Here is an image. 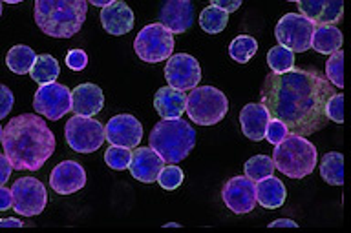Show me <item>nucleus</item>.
<instances>
[{
    "instance_id": "nucleus-37",
    "label": "nucleus",
    "mask_w": 351,
    "mask_h": 233,
    "mask_svg": "<svg viewBox=\"0 0 351 233\" xmlns=\"http://www.w3.org/2000/svg\"><path fill=\"white\" fill-rule=\"evenodd\" d=\"M66 66L73 71L86 70V66H88L86 51H82V49H71V51H68V55H66Z\"/></svg>"
},
{
    "instance_id": "nucleus-16",
    "label": "nucleus",
    "mask_w": 351,
    "mask_h": 233,
    "mask_svg": "<svg viewBox=\"0 0 351 233\" xmlns=\"http://www.w3.org/2000/svg\"><path fill=\"white\" fill-rule=\"evenodd\" d=\"M159 24L170 33H185L194 24V5L191 0H165L159 11Z\"/></svg>"
},
{
    "instance_id": "nucleus-8",
    "label": "nucleus",
    "mask_w": 351,
    "mask_h": 233,
    "mask_svg": "<svg viewBox=\"0 0 351 233\" xmlns=\"http://www.w3.org/2000/svg\"><path fill=\"white\" fill-rule=\"evenodd\" d=\"M11 208L22 217H37L48 204V191L35 177H22L11 186Z\"/></svg>"
},
{
    "instance_id": "nucleus-34",
    "label": "nucleus",
    "mask_w": 351,
    "mask_h": 233,
    "mask_svg": "<svg viewBox=\"0 0 351 233\" xmlns=\"http://www.w3.org/2000/svg\"><path fill=\"white\" fill-rule=\"evenodd\" d=\"M183 169L178 168L176 164H170V166H163L161 168V172H159L158 175V182L159 186L163 188V190H176V188H180L181 182H183Z\"/></svg>"
},
{
    "instance_id": "nucleus-31",
    "label": "nucleus",
    "mask_w": 351,
    "mask_h": 233,
    "mask_svg": "<svg viewBox=\"0 0 351 233\" xmlns=\"http://www.w3.org/2000/svg\"><path fill=\"white\" fill-rule=\"evenodd\" d=\"M243 169H245L247 177L256 182V180H262L269 177V175H273L276 168H274V163L271 157H267V155H256V157L247 161Z\"/></svg>"
},
{
    "instance_id": "nucleus-39",
    "label": "nucleus",
    "mask_w": 351,
    "mask_h": 233,
    "mask_svg": "<svg viewBox=\"0 0 351 233\" xmlns=\"http://www.w3.org/2000/svg\"><path fill=\"white\" fill-rule=\"evenodd\" d=\"M11 172H13V166H11L10 159L0 153V186H4L10 180Z\"/></svg>"
},
{
    "instance_id": "nucleus-19",
    "label": "nucleus",
    "mask_w": 351,
    "mask_h": 233,
    "mask_svg": "<svg viewBox=\"0 0 351 233\" xmlns=\"http://www.w3.org/2000/svg\"><path fill=\"white\" fill-rule=\"evenodd\" d=\"M104 95L97 84L84 82L71 92V111L82 117H95L103 109Z\"/></svg>"
},
{
    "instance_id": "nucleus-23",
    "label": "nucleus",
    "mask_w": 351,
    "mask_h": 233,
    "mask_svg": "<svg viewBox=\"0 0 351 233\" xmlns=\"http://www.w3.org/2000/svg\"><path fill=\"white\" fill-rule=\"evenodd\" d=\"M287 197V190H285L284 182L269 175L265 179L256 180V204L267 208V210H278L285 202Z\"/></svg>"
},
{
    "instance_id": "nucleus-41",
    "label": "nucleus",
    "mask_w": 351,
    "mask_h": 233,
    "mask_svg": "<svg viewBox=\"0 0 351 233\" xmlns=\"http://www.w3.org/2000/svg\"><path fill=\"white\" fill-rule=\"evenodd\" d=\"M11 208V190L0 186V212H5Z\"/></svg>"
},
{
    "instance_id": "nucleus-18",
    "label": "nucleus",
    "mask_w": 351,
    "mask_h": 233,
    "mask_svg": "<svg viewBox=\"0 0 351 233\" xmlns=\"http://www.w3.org/2000/svg\"><path fill=\"white\" fill-rule=\"evenodd\" d=\"M163 166L165 161L159 157L158 153L154 152L152 148H136L132 152L128 169H130L132 177L136 180L152 184L158 179L159 172H161Z\"/></svg>"
},
{
    "instance_id": "nucleus-28",
    "label": "nucleus",
    "mask_w": 351,
    "mask_h": 233,
    "mask_svg": "<svg viewBox=\"0 0 351 233\" xmlns=\"http://www.w3.org/2000/svg\"><path fill=\"white\" fill-rule=\"evenodd\" d=\"M229 24V13L223 10H219L216 5H208L202 11L199 15V26L205 33L208 35H216V33H221Z\"/></svg>"
},
{
    "instance_id": "nucleus-47",
    "label": "nucleus",
    "mask_w": 351,
    "mask_h": 233,
    "mask_svg": "<svg viewBox=\"0 0 351 233\" xmlns=\"http://www.w3.org/2000/svg\"><path fill=\"white\" fill-rule=\"evenodd\" d=\"M0 144H2V126H0Z\"/></svg>"
},
{
    "instance_id": "nucleus-27",
    "label": "nucleus",
    "mask_w": 351,
    "mask_h": 233,
    "mask_svg": "<svg viewBox=\"0 0 351 233\" xmlns=\"http://www.w3.org/2000/svg\"><path fill=\"white\" fill-rule=\"evenodd\" d=\"M320 175L329 186L344 184V157L339 152H329L322 157Z\"/></svg>"
},
{
    "instance_id": "nucleus-5",
    "label": "nucleus",
    "mask_w": 351,
    "mask_h": 233,
    "mask_svg": "<svg viewBox=\"0 0 351 233\" xmlns=\"http://www.w3.org/2000/svg\"><path fill=\"white\" fill-rule=\"evenodd\" d=\"M317 161V148L306 137L287 133L284 141L274 146V168H278L280 174L287 175L289 179H304L311 175Z\"/></svg>"
},
{
    "instance_id": "nucleus-7",
    "label": "nucleus",
    "mask_w": 351,
    "mask_h": 233,
    "mask_svg": "<svg viewBox=\"0 0 351 233\" xmlns=\"http://www.w3.org/2000/svg\"><path fill=\"white\" fill-rule=\"evenodd\" d=\"M174 33H170L159 22L148 24L137 33L134 40V51L143 62L158 64L174 53Z\"/></svg>"
},
{
    "instance_id": "nucleus-15",
    "label": "nucleus",
    "mask_w": 351,
    "mask_h": 233,
    "mask_svg": "<svg viewBox=\"0 0 351 233\" xmlns=\"http://www.w3.org/2000/svg\"><path fill=\"white\" fill-rule=\"evenodd\" d=\"M49 186L59 195H71L86 186V172L77 161H62L49 175Z\"/></svg>"
},
{
    "instance_id": "nucleus-12",
    "label": "nucleus",
    "mask_w": 351,
    "mask_h": 233,
    "mask_svg": "<svg viewBox=\"0 0 351 233\" xmlns=\"http://www.w3.org/2000/svg\"><path fill=\"white\" fill-rule=\"evenodd\" d=\"M165 79L170 87L180 92H191L202 81V68L192 55L176 53L170 55L165 66Z\"/></svg>"
},
{
    "instance_id": "nucleus-26",
    "label": "nucleus",
    "mask_w": 351,
    "mask_h": 233,
    "mask_svg": "<svg viewBox=\"0 0 351 233\" xmlns=\"http://www.w3.org/2000/svg\"><path fill=\"white\" fill-rule=\"evenodd\" d=\"M35 57L37 55H35V51L29 46L16 44L5 55V64H8L10 71H13L15 75H26L32 70Z\"/></svg>"
},
{
    "instance_id": "nucleus-25",
    "label": "nucleus",
    "mask_w": 351,
    "mask_h": 233,
    "mask_svg": "<svg viewBox=\"0 0 351 233\" xmlns=\"http://www.w3.org/2000/svg\"><path fill=\"white\" fill-rule=\"evenodd\" d=\"M29 75L37 84H48V82H55L57 77L60 75V66L57 62L53 55L43 53L35 57Z\"/></svg>"
},
{
    "instance_id": "nucleus-36",
    "label": "nucleus",
    "mask_w": 351,
    "mask_h": 233,
    "mask_svg": "<svg viewBox=\"0 0 351 233\" xmlns=\"http://www.w3.org/2000/svg\"><path fill=\"white\" fill-rule=\"evenodd\" d=\"M287 133H289V130L285 128L284 122L271 117V119H269V122H267V128H265V135H263V137H265V139H267V141L271 142L273 146H276L278 142L284 141L285 137H287Z\"/></svg>"
},
{
    "instance_id": "nucleus-4",
    "label": "nucleus",
    "mask_w": 351,
    "mask_h": 233,
    "mask_svg": "<svg viewBox=\"0 0 351 233\" xmlns=\"http://www.w3.org/2000/svg\"><path fill=\"white\" fill-rule=\"evenodd\" d=\"M150 148L165 163L178 164L191 155L196 144V131L185 119H163L154 126L148 137Z\"/></svg>"
},
{
    "instance_id": "nucleus-49",
    "label": "nucleus",
    "mask_w": 351,
    "mask_h": 233,
    "mask_svg": "<svg viewBox=\"0 0 351 233\" xmlns=\"http://www.w3.org/2000/svg\"><path fill=\"white\" fill-rule=\"evenodd\" d=\"M287 2H298V0H287Z\"/></svg>"
},
{
    "instance_id": "nucleus-22",
    "label": "nucleus",
    "mask_w": 351,
    "mask_h": 233,
    "mask_svg": "<svg viewBox=\"0 0 351 233\" xmlns=\"http://www.w3.org/2000/svg\"><path fill=\"white\" fill-rule=\"evenodd\" d=\"M154 108L163 119H180L185 113L186 95L185 92L174 87H161L154 97Z\"/></svg>"
},
{
    "instance_id": "nucleus-6",
    "label": "nucleus",
    "mask_w": 351,
    "mask_h": 233,
    "mask_svg": "<svg viewBox=\"0 0 351 233\" xmlns=\"http://www.w3.org/2000/svg\"><path fill=\"white\" fill-rule=\"evenodd\" d=\"M185 111L194 124L214 126L229 111V100L218 87L196 86L191 90V95H186Z\"/></svg>"
},
{
    "instance_id": "nucleus-9",
    "label": "nucleus",
    "mask_w": 351,
    "mask_h": 233,
    "mask_svg": "<svg viewBox=\"0 0 351 233\" xmlns=\"http://www.w3.org/2000/svg\"><path fill=\"white\" fill-rule=\"evenodd\" d=\"M64 137L68 146L77 153H93L103 146L104 128L92 117L75 115L64 126Z\"/></svg>"
},
{
    "instance_id": "nucleus-1",
    "label": "nucleus",
    "mask_w": 351,
    "mask_h": 233,
    "mask_svg": "<svg viewBox=\"0 0 351 233\" xmlns=\"http://www.w3.org/2000/svg\"><path fill=\"white\" fill-rule=\"evenodd\" d=\"M335 93L337 87L318 71L293 68L265 77L262 104L273 119L284 122L289 133L309 137L329 122L326 104Z\"/></svg>"
},
{
    "instance_id": "nucleus-32",
    "label": "nucleus",
    "mask_w": 351,
    "mask_h": 233,
    "mask_svg": "<svg viewBox=\"0 0 351 233\" xmlns=\"http://www.w3.org/2000/svg\"><path fill=\"white\" fill-rule=\"evenodd\" d=\"M326 79L335 87H344V53L342 49H337L326 62Z\"/></svg>"
},
{
    "instance_id": "nucleus-40",
    "label": "nucleus",
    "mask_w": 351,
    "mask_h": 233,
    "mask_svg": "<svg viewBox=\"0 0 351 233\" xmlns=\"http://www.w3.org/2000/svg\"><path fill=\"white\" fill-rule=\"evenodd\" d=\"M243 0H213V5L219 8V10L227 11V13H234L241 5Z\"/></svg>"
},
{
    "instance_id": "nucleus-35",
    "label": "nucleus",
    "mask_w": 351,
    "mask_h": 233,
    "mask_svg": "<svg viewBox=\"0 0 351 233\" xmlns=\"http://www.w3.org/2000/svg\"><path fill=\"white\" fill-rule=\"evenodd\" d=\"M326 115L329 120H335L337 124L344 122V95L342 93H335L333 97L329 98L326 104Z\"/></svg>"
},
{
    "instance_id": "nucleus-17",
    "label": "nucleus",
    "mask_w": 351,
    "mask_h": 233,
    "mask_svg": "<svg viewBox=\"0 0 351 233\" xmlns=\"http://www.w3.org/2000/svg\"><path fill=\"white\" fill-rule=\"evenodd\" d=\"M300 15L307 16L315 24L337 26L344 15V0H298Z\"/></svg>"
},
{
    "instance_id": "nucleus-10",
    "label": "nucleus",
    "mask_w": 351,
    "mask_h": 233,
    "mask_svg": "<svg viewBox=\"0 0 351 233\" xmlns=\"http://www.w3.org/2000/svg\"><path fill=\"white\" fill-rule=\"evenodd\" d=\"M315 22L300 13H287L278 20L274 27V35L280 46L291 49L293 53H304L311 48Z\"/></svg>"
},
{
    "instance_id": "nucleus-20",
    "label": "nucleus",
    "mask_w": 351,
    "mask_h": 233,
    "mask_svg": "<svg viewBox=\"0 0 351 233\" xmlns=\"http://www.w3.org/2000/svg\"><path fill=\"white\" fill-rule=\"evenodd\" d=\"M101 22L104 31L115 37L126 35L134 27V11L130 5L121 0H114L112 4L101 8Z\"/></svg>"
},
{
    "instance_id": "nucleus-11",
    "label": "nucleus",
    "mask_w": 351,
    "mask_h": 233,
    "mask_svg": "<svg viewBox=\"0 0 351 233\" xmlns=\"http://www.w3.org/2000/svg\"><path fill=\"white\" fill-rule=\"evenodd\" d=\"M33 109L48 120H59L71 111V92L70 87L59 82L40 84L35 97H33Z\"/></svg>"
},
{
    "instance_id": "nucleus-43",
    "label": "nucleus",
    "mask_w": 351,
    "mask_h": 233,
    "mask_svg": "<svg viewBox=\"0 0 351 233\" xmlns=\"http://www.w3.org/2000/svg\"><path fill=\"white\" fill-rule=\"evenodd\" d=\"M24 223L21 219L15 217H8V219H0V228H22Z\"/></svg>"
},
{
    "instance_id": "nucleus-24",
    "label": "nucleus",
    "mask_w": 351,
    "mask_h": 233,
    "mask_svg": "<svg viewBox=\"0 0 351 233\" xmlns=\"http://www.w3.org/2000/svg\"><path fill=\"white\" fill-rule=\"evenodd\" d=\"M342 31L333 24H317L313 29L311 37V48L317 53L322 55H331L337 49L342 48Z\"/></svg>"
},
{
    "instance_id": "nucleus-29",
    "label": "nucleus",
    "mask_w": 351,
    "mask_h": 233,
    "mask_svg": "<svg viewBox=\"0 0 351 233\" xmlns=\"http://www.w3.org/2000/svg\"><path fill=\"white\" fill-rule=\"evenodd\" d=\"M256 51H258L256 38L249 37V35H238V37H236L229 46L230 59H234V62H240V64L249 62V60L256 55Z\"/></svg>"
},
{
    "instance_id": "nucleus-48",
    "label": "nucleus",
    "mask_w": 351,
    "mask_h": 233,
    "mask_svg": "<svg viewBox=\"0 0 351 233\" xmlns=\"http://www.w3.org/2000/svg\"><path fill=\"white\" fill-rule=\"evenodd\" d=\"M0 16H2V2H0Z\"/></svg>"
},
{
    "instance_id": "nucleus-46",
    "label": "nucleus",
    "mask_w": 351,
    "mask_h": 233,
    "mask_svg": "<svg viewBox=\"0 0 351 233\" xmlns=\"http://www.w3.org/2000/svg\"><path fill=\"white\" fill-rule=\"evenodd\" d=\"M174 226H176V228H180V224H176V223H169V224H167V228H174Z\"/></svg>"
},
{
    "instance_id": "nucleus-38",
    "label": "nucleus",
    "mask_w": 351,
    "mask_h": 233,
    "mask_svg": "<svg viewBox=\"0 0 351 233\" xmlns=\"http://www.w3.org/2000/svg\"><path fill=\"white\" fill-rule=\"evenodd\" d=\"M13 104H15L13 92L8 86H4V84H0V120L10 115Z\"/></svg>"
},
{
    "instance_id": "nucleus-33",
    "label": "nucleus",
    "mask_w": 351,
    "mask_h": 233,
    "mask_svg": "<svg viewBox=\"0 0 351 233\" xmlns=\"http://www.w3.org/2000/svg\"><path fill=\"white\" fill-rule=\"evenodd\" d=\"M130 159H132L130 148L110 146L108 150L104 152V163L108 164V168L115 169V172H123V169H128Z\"/></svg>"
},
{
    "instance_id": "nucleus-13",
    "label": "nucleus",
    "mask_w": 351,
    "mask_h": 233,
    "mask_svg": "<svg viewBox=\"0 0 351 233\" xmlns=\"http://www.w3.org/2000/svg\"><path fill=\"white\" fill-rule=\"evenodd\" d=\"M221 199L225 206L238 215L252 212L256 206V182L249 179L247 175L232 177L223 184Z\"/></svg>"
},
{
    "instance_id": "nucleus-14",
    "label": "nucleus",
    "mask_w": 351,
    "mask_h": 233,
    "mask_svg": "<svg viewBox=\"0 0 351 233\" xmlns=\"http://www.w3.org/2000/svg\"><path fill=\"white\" fill-rule=\"evenodd\" d=\"M143 139V126L134 115H115L104 126V141L112 146L137 148Z\"/></svg>"
},
{
    "instance_id": "nucleus-42",
    "label": "nucleus",
    "mask_w": 351,
    "mask_h": 233,
    "mask_svg": "<svg viewBox=\"0 0 351 233\" xmlns=\"http://www.w3.org/2000/svg\"><path fill=\"white\" fill-rule=\"evenodd\" d=\"M298 224L293 221V219H278V221H273L269 224V228H296Z\"/></svg>"
},
{
    "instance_id": "nucleus-21",
    "label": "nucleus",
    "mask_w": 351,
    "mask_h": 233,
    "mask_svg": "<svg viewBox=\"0 0 351 233\" xmlns=\"http://www.w3.org/2000/svg\"><path fill=\"white\" fill-rule=\"evenodd\" d=\"M269 119H271V115L262 102H252L243 106V109L240 111V124L243 135L251 141L260 142L265 135Z\"/></svg>"
},
{
    "instance_id": "nucleus-30",
    "label": "nucleus",
    "mask_w": 351,
    "mask_h": 233,
    "mask_svg": "<svg viewBox=\"0 0 351 233\" xmlns=\"http://www.w3.org/2000/svg\"><path fill=\"white\" fill-rule=\"evenodd\" d=\"M267 64L273 73H285L295 68V53L284 46H274L269 49Z\"/></svg>"
},
{
    "instance_id": "nucleus-45",
    "label": "nucleus",
    "mask_w": 351,
    "mask_h": 233,
    "mask_svg": "<svg viewBox=\"0 0 351 233\" xmlns=\"http://www.w3.org/2000/svg\"><path fill=\"white\" fill-rule=\"evenodd\" d=\"M0 2H5V4H19L22 0H0Z\"/></svg>"
},
{
    "instance_id": "nucleus-44",
    "label": "nucleus",
    "mask_w": 351,
    "mask_h": 233,
    "mask_svg": "<svg viewBox=\"0 0 351 233\" xmlns=\"http://www.w3.org/2000/svg\"><path fill=\"white\" fill-rule=\"evenodd\" d=\"M86 2H90V4L95 5V8H104V5L112 4L114 0H86Z\"/></svg>"
},
{
    "instance_id": "nucleus-3",
    "label": "nucleus",
    "mask_w": 351,
    "mask_h": 233,
    "mask_svg": "<svg viewBox=\"0 0 351 233\" xmlns=\"http://www.w3.org/2000/svg\"><path fill=\"white\" fill-rule=\"evenodd\" d=\"M86 0H35L33 16L38 29L53 38H70L86 20Z\"/></svg>"
},
{
    "instance_id": "nucleus-2",
    "label": "nucleus",
    "mask_w": 351,
    "mask_h": 233,
    "mask_svg": "<svg viewBox=\"0 0 351 233\" xmlns=\"http://www.w3.org/2000/svg\"><path fill=\"white\" fill-rule=\"evenodd\" d=\"M55 135L43 117L22 113L2 128V148L16 172H37L55 152Z\"/></svg>"
}]
</instances>
